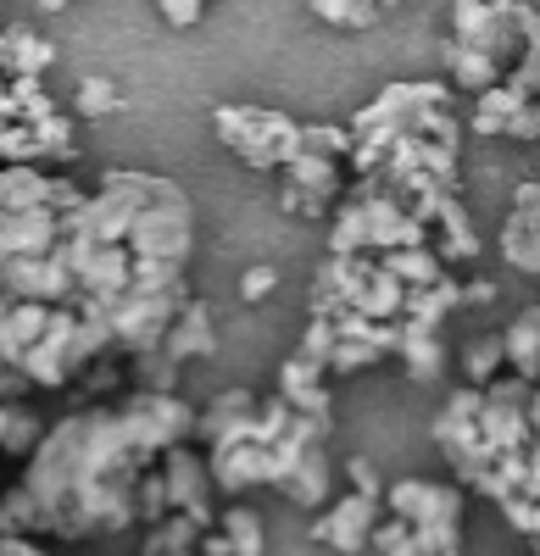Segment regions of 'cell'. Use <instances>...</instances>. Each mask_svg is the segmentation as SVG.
<instances>
[{
  "label": "cell",
  "instance_id": "cell-34",
  "mask_svg": "<svg viewBox=\"0 0 540 556\" xmlns=\"http://www.w3.org/2000/svg\"><path fill=\"white\" fill-rule=\"evenodd\" d=\"M497 295V278H463V306H490Z\"/></svg>",
  "mask_w": 540,
  "mask_h": 556
},
{
  "label": "cell",
  "instance_id": "cell-3",
  "mask_svg": "<svg viewBox=\"0 0 540 556\" xmlns=\"http://www.w3.org/2000/svg\"><path fill=\"white\" fill-rule=\"evenodd\" d=\"M429 245V228L418 212H407L390 190L368 178H351V190L329 212V256H385V251H407Z\"/></svg>",
  "mask_w": 540,
  "mask_h": 556
},
{
  "label": "cell",
  "instance_id": "cell-20",
  "mask_svg": "<svg viewBox=\"0 0 540 556\" xmlns=\"http://www.w3.org/2000/svg\"><path fill=\"white\" fill-rule=\"evenodd\" d=\"M212 529H217V523H206V518L167 513V518H156V523L146 529L140 556H190V551H201V540H206Z\"/></svg>",
  "mask_w": 540,
  "mask_h": 556
},
{
  "label": "cell",
  "instance_id": "cell-16",
  "mask_svg": "<svg viewBox=\"0 0 540 556\" xmlns=\"http://www.w3.org/2000/svg\"><path fill=\"white\" fill-rule=\"evenodd\" d=\"M178 367H190V362H212L217 356V323H212V306L201 295H190V306L178 312V323L167 329V345H162Z\"/></svg>",
  "mask_w": 540,
  "mask_h": 556
},
{
  "label": "cell",
  "instance_id": "cell-24",
  "mask_svg": "<svg viewBox=\"0 0 540 556\" xmlns=\"http://www.w3.org/2000/svg\"><path fill=\"white\" fill-rule=\"evenodd\" d=\"M217 534H223V545H229V556H262L267 551V529L256 518V506H246V501L217 506Z\"/></svg>",
  "mask_w": 540,
  "mask_h": 556
},
{
  "label": "cell",
  "instance_id": "cell-36",
  "mask_svg": "<svg viewBox=\"0 0 540 556\" xmlns=\"http://www.w3.org/2000/svg\"><path fill=\"white\" fill-rule=\"evenodd\" d=\"M0 73H7V28H0Z\"/></svg>",
  "mask_w": 540,
  "mask_h": 556
},
{
  "label": "cell",
  "instance_id": "cell-2",
  "mask_svg": "<svg viewBox=\"0 0 540 556\" xmlns=\"http://www.w3.org/2000/svg\"><path fill=\"white\" fill-rule=\"evenodd\" d=\"M346 128H351V162H346L351 178L390 190L407 212L424 217V228L445 195H457L468 123L457 112V89L445 78L385 84Z\"/></svg>",
  "mask_w": 540,
  "mask_h": 556
},
{
  "label": "cell",
  "instance_id": "cell-27",
  "mask_svg": "<svg viewBox=\"0 0 540 556\" xmlns=\"http://www.w3.org/2000/svg\"><path fill=\"white\" fill-rule=\"evenodd\" d=\"M312 17L318 23H335V28H374L385 17V7H395V0H306Z\"/></svg>",
  "mask_w": 540,
  "mask_h": 556
},
{
  "label": "cell",
  "instance_id": "cell-17",
  "mask_svg": "<svg viewBox=\"0 0 540 556\" xmlns=\"http://www.w3.org/2000/svg\"><path fill=\"white\" fill-rule=\"evenodd\" d=\"M395 362L407 367V379H413V384H440V379H445V362H452V345H445L440 329H418V323H401Z\"/></svg>",
  "mask_w": 540,
  "mask_h": 556
},
{
  "label": "cell",
  "instance_id": "cell-9",
  "mask_svg": "<svg viewBox=\"0 0 540 556\" xmlns=\"http://www.w3.org/2000/svg\"><path fill=\"white\" fill-rule=\"evenodd\" d=\"M346 190H351V167L346 162L301 151L279 173V212L285 217H301V223H329V212L340 206Z\"/></svg>",
  "mask_w": 540,
  "mask_h": 556
},
{
  "label": "cell",
  "instance_id": "cell-15",
  "mask_svg": "<svg viewBox=\"0 0 540 556\" xmlns=\"http://www.w3.org/2000/svg\"><path fill=\"white\" fill-rule=\"evenodd\" d=\"M429 245H435V256H440L445 267H463V262H474V256L485 251L479 235H474V217H468L463 195H445V201H440V212L429 217Z\"/></svg>",
  "mask_w": 540,
  "mask_h": 556
},
{
  "label": "cell",
  "instance_id": "cell-13",
  "mask_svg": "<svg viewBox=\"0 0 540 556\" xmlns=\"http://www.w3.org/2000/svg\"><path fill=\"white\" fill-rule=\"evenodd\" d=\"M497 251H502V262H507L513 273L540 278V178H524L518 190H513Z\"/></svg>",
  "mask_w": 540,
  "mask_h": 556
},
{
  "label": "cell",
  "instance_id": "cell-12",
  "mask_svg": "<svg viewBox=\"0 0 540 556\" xmlns=\"http://www.w3.org/2000/svg\"><path fill=\"white\" fill-rule=\"evenodd\" d=\"M385 518V495H368V490H340L318 518H312V540L329 545L335 556H356L368 551L374 529Z\"/></svg>",
  "mask_w": 540,
  "mask_h": 556
},
{
  "label": "cell",
  "instance_id": "cell-28",
  "mask_svg": "<svg viewBox=\"0 0 540 556\" xmlns=\"http://www.w3.org/2000/svg\"><path fill=\"white\" fill-rule=\"evenodd\" d=\"M123 106V96H117V84L112 78H78V89H73V123L84 117V123H101V117H112Z\"/></svg>",
  "mask_w": 540,
  "mask_h": 556
},
{
  "label": "cell",
  "instance_id": "cell-18",
  "mask_svg": "<svg viewBox=\"0 0 540 556\" xmlns=\"http://www.w3.org/2000/svg\"><path fill=\"white\" fill-rule=\"evenodd\" d=\"M440 78L452 84L457 96H485V89H497L507 78V67L468 51V45H457V39H440Z\"/></svg>",
  "mask_w": 540,
  "mask_h": 556
},
{
  "label": "cell",
  "instance_id": "cell-11",
  "mask_svg": "<svg viewBox=\"0 0 540 556\" xmlns=\"http://www.w3.org/2000/svg\"><path fill=\"white\" fill-rule=\"evenodd\" d=\"M468 134L474 139H518V146H535V139H540V101L524 96L513 78H502L497 89L474 96Z\"/></svg>",
  "mask_w": 540,
  "mask_h": 556
},
{
  "label": "cell",
  "instance_id": "cell-6",
  "mask_svg": "<svg viewBox=\"0 0 540 556\" xmlns=\"http://www.w3.org/2000/svg\"><path fill=\"white\" fill-rule=\"evenodd\" d=\"M212 128L223 139V151L240 156L251 173H285L301 156V117H285L274 106H251V101H223L212 112Z\"/></svg>",
  "mask_w": 540,
  "mask_h": 556
},
{
  "label": "cell",
  "instance_id": "cell-26",
  "mask_svg": "<svg viewBox=\"0 0 540 556\" xmlns=\"http://www.w3.org/2000/svg\"><path fill=\"white\" fill-rule=\"evenodd\" d=\"M502 374H507V345H502V334H479V340L463 345V384H468V390H490Z\"/></svg>",
  "mask_w": 540,
  "mask_h": 556
},
{
  "label": "cell",
  "instance_id": "cell-29",
  "mask_svg": "<svg viewBox=\"0 0 540 556\" xmlns=\"http://www.w3.org/2000/svg\"><path fill=\"white\" fill-rule=\"evenodd\" d=\"M368 545H374L379 556H440V551H435L418 529H407V523L390 518V513L379 518V529H374V540H368Z\"/></svg>",
  "mask_w": 540,
  "mask_h": 556
},
{
  "label": "cell",
  "instance_id": "cell-33",
  "mask_svg": "<svg viewBox=\"0 0 540 556\" xmlns=\"http://www.w3.org/2000/svg\"><path fill=\"white\" fill-rule=\"evenodd\" d=\"M340 468H346L351 490H368V495H385V479H379V468H374V462H368L363 451H356V456H346Z\"/></svg>",
  "mask_w": 540,
  "mask_h": 556
},
{
  "label": "cell",
  "instance_id": "cell-14",
  "mask_svg": "<svg viewBox=\"0 0 540 556\" xmlns=\"http://www.w3.org/2000/svg\"><path fill=\"white\" fill-rule=\"evenodd\" d=\"M329 384H335V379L324 374V367H312L306 356L290 351V356L279 362L274 395H279L290 412H301V417H329V406H335V401H329Z\"/></svg>",
  "mask_w": 540,
  "mask_h": 556
},
{
  "label": "cell",
  "instance_id": "cell-37",
  "mask_svg": "<svg viewBox=\"0 0 540 556\" xmlns=\"http://www.w3.org/2000/svg\"><path fill=\"white\" fill-rule=\"evenodd\" d=\"M190 556H201V551H190Z\"/></svg>",
  "mask_w": 540,
  "mask_h": 556
},
{
  "label": "cell",
  "instance_id": "cell-25",
  "mask_svg": "<svg viewBox=\"0 0 540 556\" xmlns=\"http://www.w3.org/2000/svg\"><path fill=\"white\" fill-rule=\"evenodd\" d=\"M56 67V45L34 28H7V78H45Z\"/></svg>",
  "mask_w": 540,
  "mask_h": 556
},
{
  "label": "cell",
  "instance_id": "cell-31",
  "mask_svg": "<svg viewBox=\"0 0 540 556\" xmlns=\"http://www.w3.org/2000/svg\"><path fill=\"white\" fill-rule=\"evenodd\" d=\"M279 290V267H267V262H256V267H246L240 273V301L246 306H256V301H267Z\"/></svg>",
  "mask_w": 540,
  "mask_h": 556
},
{
  "label": "cell",
  "instance_id": "cell-22",
  "mask_svg": "<svg viewBox=\"0 0 540 556\" xmlns=\"http://www.w3.org/2000/svg\"><path fill=\"white\" fill-rule=\"evenodd\" d=\"M385 262V273L395 278L401 290H429V285H440V278H452V267H445L440 256H435V245H407V251H385L379 256Z\"/></svg>",
  "mask_w": 540,
  "mask_h": 556
},
{
  "label": "cell",
  "instance_id": "cell-4",
  "mask_svg": "<svg viewBox=\"0 0 540 556\" xmlns=\"http://www.w3.org/2000/svg\"><path fill=\"white\" fill-rule=\"evenodd\" d=\"M312 317H374V323H401L407 312V290L385 273L379 256H324L318 273H312V290H306Z\"/></svg>",
  "mask_w": 540,
  "mask_h": 556
},
{
  "label": "cell",
  "instance_id": "cell-8",
  "mask_svg": "<svg viewBox=\"0 0 540 556\" xmlns=\"http://www.w3.org/2000/svg\"><path fill=\"white\" fill-rule=\"evenodd\" d=\"M529 17V0H452V39L513 73V62L524 56Z\"/></svg>",
  "mask_w": 540,
  "mask_h": 556
},
{
  "label": "cell",
  "instance_id": "cell-21",
  "mask_svg": "<svg viewBox=\"0 0 540 556\" xmlns=\"http://www.w3.org/2000/svg\"><path fill=\"white\" fill-rule=\"evenodd\" d=\"M502 345H507V374L540 390V306H524V312L507 323Z\"/></svg>",
  "mask_w": 540,
  "mask_h": 556
},
{
  "label": "cell",
  "instance_id": "cell-19",
  "mask_svg": "<svg viewBox=\"0 0 540 556\" xmlns=\"http://www.w3.org/2000/svg\"><path fill=\"white\" fill-rule=\"evenodd\" d=\"M279 490L290 495V506H301V513H312V518H318L324 506L335 501V462H329V445L306 451V456L296 462V473H290Z\"/></svg>",
  "mask_w": 540,
  "mask_h": 556
},
{
  "label": "cell",
  "instance_id": "cell-5",
  "mask_svg": "<svg viewBox=\"0 0 540 556\" xmlns=\"http://www.w3.org/2000/svg\"><path fill=\"white\" fill-rule=\"evenodd\" d=\"M401 345V323H374V317H306V329L296 340V356H306L312 367H324L329 379H351L368 367L390 362Z\"/></svg>",
  "mask_w": 540,
  "mask_h": 556
},
{
  "label": "cell",
  "instance_id": "cell-35",
  "mask_svg": "<svg viewBox=\"0 0 540 556\" xmlns=\"http://www.w3.org/2000/svg\"><path fill=\"white\" fill-rule=\"evenodd\" d=\"M73 0H34V12H67Z\"/></svg>",
  "mask_w": 540,
  "mask_h": 556
},
{
  "label": "cell",
  "instance_id": "cell-30",
  "mask_svg": "<svg viewBox=\"0 0 540 556\" xmlns=\"http://www.w3.org/2000/svg\"><path fill=\"white\" fill-rule=\"evenodd\" d=\"M301 151L351 162V128L346 123H301Z\"/></svg>",
  "mask_w": 540,
  "mask_h": 556
},
{
  "label": "cell",
  "instance_id": "cell-32",
  "mask_svg": "<svg viewBox=\"0 0 540 556\" xmlns=\"http://www.w3.org/2000/svg\"><path fill=\"white\" fill-rule=\"evenodd\" d=\"M151 7H156V17H162L167 28H196V23L206 17L212 0H151Z\"/></svg>",
  "mask_w": 540,
  "mask_h": 556
},
{
  "label": "cell",
  "instance_id": "cell-1",
  "mask_svg": "<svg viewBox=\"0 0 540 556\" xmlns=\"http://www.w3.org/2000/svg\"><path fill=\"white\" fill-rule=\"evenodd\" d=\"M196 401L128 390L117 401H89L56 424L0 495L7 540H101L146 529V479L162 451L196 440Z\"/></svg>",
  "mask_w": 540,
  "mask_h": 556
},
{
  "label": "cell",
  "instance_id": "cell-7",
  "mask_svg": "<svg viewBox=\"0 0 540 556\" xmlns=\"http://www.w3.org/2000/svg\"><path fill=\"white\" fill-rule=\"evenodd\" d=\"M385 513L418 529L440 556H463L468 495L452 479H395V484H385Z\"/></svg>",
  "mask_w": 540,
  "mask_h": 556
},
{
  "label": "cell",
  "instance_id": "cell-10",
  "mask_svg": "<svg viewBox=\"0 0 540 556\" xmlns=\"http://www.w3.org/2000/svg\"><path fill=\"white\" fill-rule=\"evenodd\" d=\"M156 473H162L167 513H190V518L217 523V484H212V468H206V451H201L196 440H185V445L162 451Z\"/></svg>",
  "mask_w": 540,
  "mask_h": 556
},
{
  "label": "cell",
  "instance_id": "cell-23",
  "mask_svg": "<svg viewBox=\"0 0 540 556\" xmlns=\"http://www.w3.org/2000/svg\"><path fill=\"white\" fill-rule=\"evenodd\" d=\"M463 312V278H440V285L429 290H413L407 295V312H401V323H418V329H445V317Z\"/></svg>",
  "mask_w": 540,
  "mask_h": 556
}]
</instances>
